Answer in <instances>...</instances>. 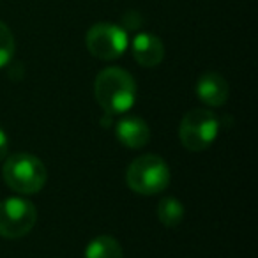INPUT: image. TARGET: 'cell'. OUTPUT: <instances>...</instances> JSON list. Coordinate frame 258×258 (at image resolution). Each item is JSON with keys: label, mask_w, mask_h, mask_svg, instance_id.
Masks as SVG:
<instances>
[{"label": "cell", "mask_w": 258, "mask_h": 258, "mask_svg": "<svg viewBox=\"0 0 258 258\" xmlns=\"http://www.w3.org/2000/svg\"><path fill=\"white\" fill-rule=\"evenodd\" d=\"M94 94L108 115H122L137 101V82L125 69L106 68L97 75Z\"/></svg>", "instance_id": "6da1fadb"}, {"label": "cell", "mask_w": 258, "mask_h": 258, "mask_svg": "<svg viewBox=\"0 0 258 258\" xmlns=\"http://www.w3.org/2000/svg\"><path fill=\"white\" fill-rule=\"evenodd\" d=\"M4 182L20 195H36L48 180V170L37 156L18 152L9 156L2 166Z\"/></svg>", "instance_id": "7a4b0ae2"}, {"label": "cell", "mask_w": 258, "mask_h": 258, "mask_svg": "<svg viewBox=\"0 0 258 258\" xmlns=\"http://www.w3.org/2000/svg\"><path fill=\"white\" fill-rule=\"evenodd\" d=\"M170 168L165 159L156 154H144L131 161L125 170V182L131 191L152 197L165 191L170 184Z\"/></svg>", "instance_id": "3957f363"}, {"label": "cell", "mask_w": 258, "mask_h": 258, "mask_svg": "<svg viewBox=\"0 0 258 258\" xmlns=\"http://www.w3.org/2000/svg\"><path fill=\"white\" fill-rule=\"evenodd\" d=\"M218 117L205 108H195L187 111L180 120L179 138L187 151L200 152L211 147L212 142L218 138Z\"/></svg>", "instance_id": "277c9868"}, {"label": "cell", "mask_w": 258, "mask_h": 258, "mask_svg": "<svg viewBox=\"0 0 258 258\" xmlns=\"http://www.w3.org/2000/svg\"><path fill=\"white\" fill-rule=\"evenodd\" d=\"M37 221V209L25 198L0 200V237L20 239L30 233Z\"/></svg>", "instance_id": "5b68a950"}, {"label": "cell", "mask_w": 258, "mask_h": 258, "mask_svg": "<svg viewBox=\"0 0 258 258\" xmlns=\"http://www.w3.org/2000/svg\"><path fill=\"white\" fill-rule=\"evenodd\" d=\"M85 44L89 53L99 60H115L127 48V34L113 23H96L87 32Z\"/></svg>", "instance_id": "8992f818"}, {"label": "cell", "mask_w": 258, "mask_h": 258, "mask_svg": "<svg viewBox=\"0 0 258 258\" xmlns=\"http://www.w3.org/2000/svg\"><path fill=\"white\" fill-rule=\"evenodd\" d=\"M115 137L124 147L127 149H142L151 140V129L144 118L137 115L122 117L115 125Z\"/></svg>", "instance_id": "52a82bcc"}, {"label": "cell", "mask_w": 258, "mask_h": 258, "mask_svg": "<svg viewBox=\"0 0 258 258\" xmlns=\"http://www.w3.org/2000/svg\"><path fill=\"white\" fill-rule=\"evenodd\" d=\"M197 96L207 106H223L230 96L228 82L219 73H204L197 82Z\"/></svg>", "instance_id": "ba28073f"}, {"label": "cell", "mask_w": 258, "mask_h": 258, "mask_svg": "<svg viewBox=\"0 0 258 258\" xmlns=\"http://www.w3.org/2000/svg\"><path fill=\"white\" fill-rule=\"evenodd\" d=\"M131 51H133L135 60L144 68H156L165 58V46L161 39L154 34H138L131 43Z\"/></svg>", "instance_id": "9c48e42d"}, {"label": "cell", "mask_w": 258, "mask_h": 258, "mask_svg": "<svg viewBox=\"0 0 258 258\" xmlns=\"http://www.w3.org/2000/svg\"><path fill=\"white\" fill-rule=\"evenodd\" d=\"M85 258H124V253L117 239L110 235H99L87 244Z\"/></svg>", "instance_id": "30bf717a"}, {"label": "cell", "mask_w": 258, "mask_h": 258, "mask_svg": "<svg viewBox=\"0 0 258 258\" xmlns=\"http://www.w3.org/2000/svg\"><path fill=\"white\" fill-rule=\"evenodd\" d=\"M156 214L163 225L173 228V226L180 225V221L184 219V205L177 198L166 197L159 200L158 207H156Z\"/></svg>", "instance_id": "8fae6325"}, {"label": "cell", "mask_w": 258, "mask_h": 258, "mask_svg": "<svg viewBox=\"0 0 258 258\" xmlns=\"http://www.w3.org/2000/svg\"><path fill=\"white\" fill-rule=\"evenodd\" d=\"M15 50L16 43L11 29L4 22H0V68H4V66H8L11 62Z\"/></svg>", "instance_id": "7c38bea8"}, {"label": "cell", "mask_w": 258, "mask_h": 258, "mask_svg": "<svg viewBox=\"0 0 258 258\" xmlns=\"http://www.w3.org/2000/svg\"><path fill=\"white\" fill-rule=\"evenodd\" d=\"M8 149H9V138H8V135H6L4 129H0V161L6 158Z\"/></svg>", "instance_id": "4fadbf2b"}]
</instances>
